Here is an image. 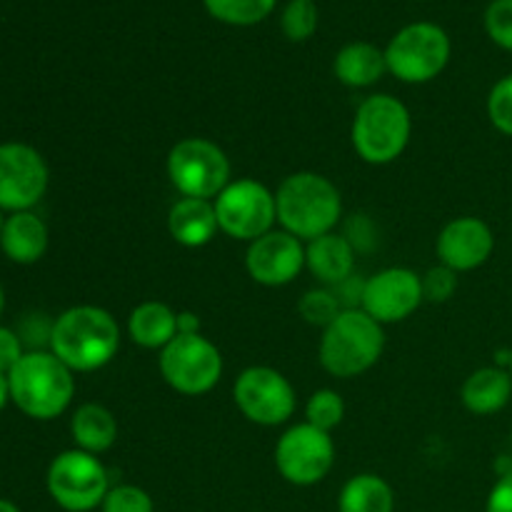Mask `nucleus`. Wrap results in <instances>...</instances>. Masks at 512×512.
Here are the masks:
<instances>
[{
	"label": "nucleus",
	"mask_w": 512,
	"mask_h": 512,
	"mask_svg": "<svg viewBox=\"0 0 512 512\" xmlns=\"http://www.w3.org/2000/svg\"><path fill=\"white\" fill-rule=\"evenodd\" d=\"M233 400L245 420L263 428H278L295 415V388L280 370L268 365H253L238 375L233 385Z\"/></svg>",
	"instance_id": "obj_12"
},
{
	"label": "nucleus",
	"mask_w": 512,
	"mask_h": 512,
	"mask_svg": "<svg viewBox=\"0 0 512 512\" xmlns=\"http://www.w3.org/2000/svg\"><path fill=\"white\" fill-rule=\"evenodd\" d=\"M278 0H203L205 10L218 23L235 25V28H250L268 18L275 10Z\"/></svg>",
	"instance_id": "obj_25"
},
{
	"label": "nucleus",
	"mask_w": 512,
	"mask_h": 512,
	"mask_svg": "<svg viewBox=\"0 0 512 512\" xmlns=\"http://www.w3.org/2000/svg\"><path fill=\"white\" fill-rule=\"evenodd\" d=\"M73 370L50 350H28L8 373L10 403L33 420H55L75 398Z\"/></svg>",
	"instance_id": "obj_3"
},
{
	"label": "nucleus",
	"mask_w": 512,
	"mask_h": 512,
	"mask_svg": "<svg viewBox=\"0 0 512 512\" xmlns=\"http://www.w3.org/2000/svg\"><path fill=\"white\" fill-rule=\"evenodd\" d=\"M45 485L58 508L65 512H90L103 505L110 490V478L98 455L70 448L55 455L48 465Z\"/></svg>",
	"instance_id": "obj_7"
},
{
	"label": "nucleus",
	"mask_w": 512,
	"mask_h": 512,
	"mask_svg": "<svg viewBox=\"0 0 512 512\" xmlns=\"http://www.w3.org/2000/svg\"><path fill=\"white\" fill-rule=\"evenodd\" d=\"M383 350V325L365 310L345 308L328 328H323L318 360L333 378H358L378 363Z\"/></svg>",
	"instance_id": "obj_4"
},
{
	"label": "nucleus",
	"mask_w": 512,
	"mask_h": 512,
	"mask_svg": "<svg viewBox=\"0 0 512 512\" xmlns=\"http://www.w3.org/2000/svg\"><path fill=\"white\" fill-rule=\"evenodd\" d=\"M488 118L498 133L512 138V73L500 78L498 83L490 88Z\"/></svg>",
	"instance_id": "obj_30"
},
{
	"label": "nucleus",
	"mask_w": 512,
	"mask_h": 512,
	"mask_svg": "<svg viewBox=\"0 0 512 512\" xmlns=\"http://www.w3.org/2000/svg\"><path fill=\"white\" fill-rule=\"evenodd\" d=\"M100 512H155V503L138 485H115L105 495Z\"/></svg>",
	"instance_id": "obj_29"
},
{
	"label": "nucleus",
	"mask_w": 512,
	"mask_h": 512,
	"mask_svg": "<svg viewBox=\"0 0 512 512\" xmlns=\"http://www.w3.org/2000/svg\"><path fill=\"white\" fill-rule=\"evenodd\" d=\"M170 185L183 198L215 200L230 183V160L218 143L208 138H183L168 153Z\"/></svg>",
	"instance_id": "obj_8"
},
{
	"label": "nucleus",
	"mask_w": 512,
	"mask_h": 512,
	"mask_svg": "<svg viewBox=\"0 0 512 512\" xmlns=\"http://www.w3.org/2000/svg\"><path fill=\"white\" fill-rule=\"evenodd\" d=\"M245 270L250 278L265 288L290 285L305 270V243L288 230H270L263 238L248 243Z\"/></svg>",
	"instance_id": "obj_15"
},
{
	"label": "nucleus",
	"mask_w": 512,
	"mask_h": 512,
	"mask_svg": "<svg viewBox=\"0 0 512 512\" xmlns=\"http://www.w3.org/2000/svg\"><path fill=\"white\" fill-rule=\"evenodd\" d=\"M158 368L175 393L198 398V395L210 393L223 378V355L218 345L203 333L175 335L160 350Z\"/></svg>",
	"instance_id": "obj_9"
},
{
	"label": "nucleus",
	"mask_w": 512,
	"mask_h": 512,
	"mask_svg": "<svg viewBox=\"0 0 512 512\" xmlns=\"http://www.w3.org/2000/svg\"><path fill=\"white\" fill-rule=\"evenodd\" d=\"M25 353L28 350H25V343L20 340V335L15 330L0 325V373L8 375L20 363V358Z\"/></svg>",
	"instance_id": "obj_33"
},
{
	"label": "nucleus",
	"mask_w": 512,
	"mask_h": 512,
	"mask_svg": "<svg viewBox=\"0 0 512 512\" xmlns=\"http://www.w3.org/2000/svg\"><path fill=\"white\" fill-rule=\"evenodd\" d=\"M170 238L183 248H203L220 233L213 200L180 198L168 213Z\"/></svg>",
	"instance_id": "obj_19"
},
{
	"label": "nucleus",
	"mask_w": 512,
	"mask_h": 512,
	"mask_svg": "<svg viewBox=\"0 0 512 512\" xmlns=\"http://www.w3.org/2000/svg\"><path fill=\"white\" fill-rule=\"evenodd\" d=\"M50 353L73 373L105 368L120 350V325L98 305H75L53 320Z\"/></svg>",
	"instance_id": "obj_1"
},
{
	"label": "nucleus",
	"mask_w": 512,
	"mask_h": 512,
	"mask_svg": "<svg viewBox=\"0 0 512 512\" xmlns=\"http://www.w3.org/2000/svg\"><path fill=\"white\" fill-rule=\"evenodd\" d=\"M485 33L498 48L512 53V0H493L485 8Z\"/></svg>",
	"instance_id": "obj_31"
},
{
	"label": "nucleus",
	"mask_w": 512,
	"mask_h": 512,
	"mask_svg": "<svg viewBox=\"0 0 512 512\" xmlns=\"http://www.w3.org/2000/svg\"><path fill=\"white\" fill-rule=\"evenodd\" d=\"M345 418V400L340 398L338 390L320 388L305 403V423L315 425V428L333 433Z\"/></svg>",
	"instance_id": "obj_26"
},
{
	"label": "nucleus",
	"mask_w": 512,
	"mask_h": 512,
	"mask_svg": "<svg viewBox=\"0 0 512 512\" xmlns=\"http://www.w3.org/2000/svg\"><path fill=\"white\" fill-rule=\"evenodd\" d=\"M413 135V118L403 100L378 93L358 105L350 140L360 160L368 165H390L405 153Z\"/></svg>",
	"instance_id": "obj_5"
},
{
	"label": "nucleus",
	"mask_w": 512,
	"mask_h": 512,
	"mask_svg": "<svg viewBox=\"0 0 512 512\" xmlns=\"http://www.w3.org/2000/svg\"><path fill=\"white\" fill-rule=\"evenodd\" d=\"M420 280H423V298L428 303H448L458 290V273L440 263L425 275H420Z\"/></svg>",
	"instance_id": "obj_32"
},
{
	"label": "nucleus",
	"mask_w": 512,
	"mask_h": 512,
	"mask_svg": "<svg viewBox=\"0 0 512 512\" xmlns=\"http://www.w3.org/2000/svg\"><path fill=\"white\" fill-rule=\"evenodd\" d=\"M200 333V320L198 315L185 310V313H178V335H190Z\"/></svg>",
	"instance_id": "obj_35"
},
{
	"label": "nucleus",
	"mask_w": 512,
	"mask_h": 512,
	"mask_svg": "<svg viewBox=\"0 0 512 512\" xmlns=\"http://www.w3.org/2000/svg\"><path fill=\"white\" fill-rule=\"evenodd\" d=\"M128 335L145 350H163L178 335V313L160 300H145L128 315Z\"/></svg>",
	"instance_id": "obj_22"
},
{
	"label": "nucleus",
	"mask_w": 512,
	"mask_h": 512,
	"mask_svg": "<svg viewBox=\"0 0 512 512\" xmlns=\"http://www.w3.org/2000/svg\"><path fill=\"white\" fill-rule=\"evenodd\" d=\"M465 410L480 418L500 413L512 400V373L508 368H480L465 378L460 390Z\"/></svg>",
	"instance_id": "obj_20"
},
{
	"label": "nucleus",
	"mask_w": 512,
	"mask_h": 512,
	"mask_svg": "<svg viewBox=\"0 0 512 512\" xmlns=\"http://www.w3.org/2000/svg\"><path fill=\"white\" fill-rule=\"evenodd\" d=\"M395 493L385 478L375 473L353 475L338 495V512H393Z\"/></svg>",
	"instance_id": "obj_24"
},
{
	"label": "nucleus",
	"mask_w": 512,
	"mask_h": 512,
	"mask_svg": "<svg viewBox=\"0 0 512 512\" xmlns=\"http://www.w3.org/2000/svg\"><path fill=\"white\" fill-rule=\"evenodd\" d=\"M495 250L493 228L483 218L475 215H460L443 225L438 240H435V253L440 265L455 270V273H470V270L483 268Z\"/></svg>",
	"instance_id": "obj_16"
},
{
	"label": "nucleus",
	"mask_w": 512,
	"mask_h": 512,
	"mask_svg": "<svg viewBox=\"0 0 512 512\" xmlns=\"http://www.w3.org/2000/svg\"><path fill=\"white\" fill-rule=\"evenodd\" d=\"M0 512H20V508L15 503H10V500L0 498Z\"/></svg>",
	"instance_id": "obj_37"
},
{
	"label": "nucleus",
	"mask_w": 512,
	"mask_h": 512,
	"mask_svg": "<svg viewBox=\"0 0 512 512\" xmlns=\"http://www.w3.org/2000/svg\"><path fill=\"white\" fill-rule=\"evenodd\" d=\"M280 228L303 243L335 233L343 218V198L338 185L313 170L288 175L275 190Z\"/></svg>",
	"instance_id": "obj_2"
},
{
	"label": "nucleus",
	"mask_w": 512,
	"mask_h": 512,
	"mask_svg": "<svg viewBox=\"0 0 512 512\" xmlns=\"http://www.w3.org/2000/svg\"><path fill=\"white\" fill-rule=\"evenodd\" d=\"M450 35L438 23L418 20L390 38L385 45V63L388 73L395 75L400 83L423 85L438 78L450 63Z\"/></svg>",
	"instance_id": "obj_6"
},
{
	"label": "nucleus",
	"mask_w": 512,
	"mask_h": 512,
	"mask_svg": "<svg viewBox=\"0 0 512 512\" xmlns=\"http://www.w3.org/2000/svg\"><path fill=\"white\" fill-rule=\"evenodd\" d=\"M333 73L348 88H370L388 73L385 50L368 40H355L343 45L333 60Z\"/></svg>",
	"instance_id": "obj_21"
},
{
	"label": "nucleus",
	"mask_w": 512,
	"mask_h": 512,
	"mask_svg": "<svg viewBox=\"0 0 512 512\" xmlns=\"http://www.w3.org/2000/svg\"><path fill=\"white\" fill-rule=\"evenodd\" d=\"M3 223H5V215H3V210H0V233H3Z\"/></svg>",
	"instance_id": "obj_39"
},
{
	"label": "nucleus",
	"mask_w": 512,
	"mask_h": 512,
	"mask_svg": "<svg viewBox=\"0 0 512 512\" xmlns=\"http://www.w3.org/2000/svg\"><path fill=\"white\" fill-rule=\"evenodd\" d=\"M50 170L43 155L28 143H0V210H33L48 193Z\"/></svg>",
	"instance_id": "obj_13"
},
{
	"label": "nucleus",
	"mask_w": 512,
	"mask_h": 512,
	"mask_svg": "<svg viewBox=\"0 0 512 512\" xmlns=\"http://www.w3.org/2000/svg\"><path fill=\"white\" fill-rule=\"evenodd\" d=\"M220 233L240 243H253L278 223L275 193L255 178H235L213 200Z\"/></svg>",
	"instance_id": "obj_10"
},
{
	"label": "nucleus",
	"mask_w": 512,
	"mask_h": 512,
	"mask_svg": "<svg viewBox=\"0 0 512 512\" xmlns=\"http://www.w3.org/2000/svg\"><path fill=\"white\" fill-rule=\"evenodd\" d=\"M508 370L512 373V350H510V358H508Z\"/></svg>",
	"instance_id": "obj_40"
},
{
	"label": "nucleus",
	"mask_w": 512,
	"mask_h": 512,
	"mask_svg": "<svg viewBox=\"0 0 512 512\" xmlns=\"http://www.w3.org/2000/svg\"><path fill=\"white\" fill-rule=\"evenodd\" d=\"M8 400H10V385H8V375H5V373H0V410H3L5 405H8Z\"/></svg>",
	"instance_id": "obj_36"
},
{
	"label": "nucleus",
	"mask_w": 512,
	"mask_h": 512,
	"mask_svg": "<svg viewBox=\"0 0 512 512\" xmlns=\"http://www.w3.org/2000/svg\"><path fill=\"white\" fill-rule=\"evenodd\" d=\"M355 255H358V250L345 235H320V238L305 243V270H310V275L325 288H335V285L353 278Z\"/></svg>",
	"instance_id": "obj_17"
},
{
	"label": "nucleus",
	"mask_w": 512,
	"mask_h": 512,
	"mask_svg": "<svg viewBox=\"0 0 512 512\" xmlns=\"http://www.w3.org/2000/svg\"><path fill=\"white\" fill-rule=\"evenodd\" d=\"M70 435L78 450L103 455L118 440V420L105 405L83 403L70 418Z\"/></svg>",
	"instance_id": "obj_23"
},
{
	"label": "nucleus",
	"mask_w": 512,
	"mask_h": 512,
	"mask_svg": "<svg viewBox=\"0 0 512 512\" xmlns=\"http://www.w3.org/2000/svg\"><path fill=\"white\" fill-rule=\"evenodd\" d=\"M423 303V280L415 270L385 268L365 280L360 310L385 328L408 320Z\"/></svg>",
	"instance_id": "obj_14"
},
{
	"label": "nucleus",
	"mask_w": 512,
	"mask_h": 512,
	"mask_svg": "<svg viewBox=\"0 0 512 512\" xmlns=\"http://www.w3.org/2000/svg\"><path fill=\"white\" fill-rule=\"evenodd\" d=\"M485 512H512V470L493 485L488 503H485Z\"/></svg>",
	"instance_id": "obj_34"
},
{
	"label": "nucleus",
	"mask_w": 512,
	"mask_h": 512,
	"mask_svg": "<svg viewBox=\"0 0 512 512\" xmlns=\"http://www.w3.org/2000/svg\"><path fill=\"white\" fill-rule=\"evenodd\" d=\"M320 23V13L315 0H290L280 15V30L293 43H305L315 35Z\"/></svg>",
	"instance_id": "obj_27"
},
{
	"label": "nucleus",
	"mask_w": 512,
	"mask_h": 512,
	"mask_svg": "<svg viewBox=\"0 0 512 512\" xmlns=\"http://www.w3.org/2000/svg\"><path fill=\"white\" fill-rule=\"evenodd\" d=\"M335 465V440L310 423L285 430L275 443V468L280 478L298 488H310L328 478Z\"/></svg>",
	"instance_id": "obj_11"
},
{
	"label": "nucleus",
	"mask_w": 512,
	"mask_h": 512,
	"mask_svg": "<svg viewBox=\"0 0 512 512\" xmlns=\"http://www.w3.org/2000/svg\"><path fill=\"white\" fill-rule=\"evenodd\" d=\"M50 243L48 225L33 210L10 213L0 233V250L15 265H33L45 255Z\"/></svg>",
	"instance_id": "obj_18"
},
{
	"label": "nucleus",
	"mask_w": 512,
	"mask_h": 512,
	"mask_svg": "<svg viewBox=\"0 0 512 512\" xmlns=\"http://www.w3.org/2000/svg\"><path fill=\"white\" fill-rule=\"evenodd\" d=\"M340 310H345L340 305L338 295L333 288H313L300 298L298 313L303 315L305 323L315 325V328H328L335 318L340 315Z\"/></svg>",
	"instance_id": "obj_28"
},
{
	"label": "nucleus",
	"mask_w": 512,
	"mask_h": 512,
	"mask_svg": "<svg viewBox=\"0 0 512 512\" xmlns=\"http://www.w3.org/2000/svg\"><path fill=\"white\" fill-rule=\"evenodd\" d=\"M5 310V293H3V285H0V315H3Z\"/></svg>",
	"instance_id": "obj_38"
}]
</instances>
